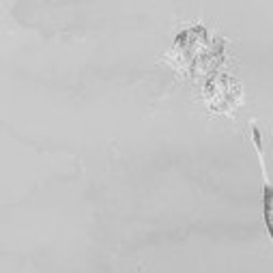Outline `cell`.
<instances>
[{
    "mask_svg": "<svg viewBox=\"0 0 273 273\" xmlns=\"http://www.w3.org/2000/svg\"><path fill=\"white\" fill-rule=\"evenodd\" d=\"M254 144H256V153H258V160H260V166H262V178H264V224H267V230L273 239V188L269 183V170L264 166V153L260 146L258 129H254Z\"/></svg>",
    "mask_w": 273,
    "mask_h": 273,
    "instance_id": "1",
    "label": "cell"
}]
</instances>
